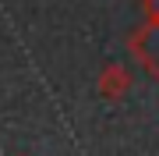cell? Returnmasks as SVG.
I'll return each instance as SVG.
<instances>
[{"label": "cell", "instance_id": "obj_1", "mask_svg": "<svg viewBox=\"0 0 159 156\" xmlns=\"http://www.w3.org/2000/svg\"><path fill=\"white\" fill-rule=\"evenodd\" d=\"M127 89H131V71L124 64H106L99 75V92L106 99H124Z\"/></svg>", "mask_w": 159, "mask_h": 156}]
</instances>
